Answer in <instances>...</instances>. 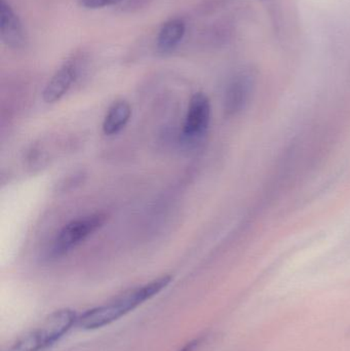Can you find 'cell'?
Masks as SVG:
<instances>
[{"label":"cell","instance_id":"7a4b0ae2","mask_svg":"<svg viewBox=\"0 0 350 351\" xmlns=\"http://www.w3.org/2000/svg\"><path fill=\"white\" fill-rule=\"evenodd\" d=\"M78 315L73 309H58L47 315L38 325L18 336L3 351L49 350L72 328L77 327Z\"/></svg>","mask_w":350,"mask_h":351},{"label":"cell","instance_id":"9c48e42d","mask_svg":"<svg viewBox=\"0 0 350 351\" xmlns=\"http://www.w3.org/2000/svg\"><path fill=\"white\" fill-rule=\"evenodd\" d=\"M132 117V107L125 100L116 101L111 105L103 121L105 135L113 136L125 129Z\"/></svg>","mask_w":350,"mask_h":351},{"label":"cell","instance_id":"52a82bcc","mask_svg":"<svg viewBox=\"0 0 350 351\" xmlns=\"http://www.w3.org/2000/svg\"><path fill=\"white\" fill-rule=\"evenodd\" d=\"M0 31L2 40L8 47L12 49L24 47L26 41L24 29L18 16L5 0L0 2Z\"/></svg>","mask_w":350,"mask_h":351},{"label":"cell","instance_id":"8992f818","mask_svg":"<svg viewBox=\"0 0 350 351\" xmlns=\"http://www.w3.org/2000/svg\"><path fill=\"white\" fill-rule=\"evenodd\" d=\"M78 65L75 60H69L51 76L42 93V99L47 104L61 100L73 86L78 77Z\"/></svg>","mask_w":350,"mask_h":351},{"label":"cell","instance_id":"6da1fadb","mask_svg":"<svg viewBox=\"0 0 350 351\" xmlns=\"http://www.w3.org/2000/svg\"><path fill=\"white\" fill-rule=\"evenodd\" d=\"M171 282L172 276H162L151 282L125 291L107 302L88 309L78 315L77 327L90 331L111 325L160 294Z\"/></svg>","mask_w":350,"mask_h":351},{"label":"cell","instance_id":"5b68a950","mask_svg":"<svg viewBox=\"0 0 350 351\" xmlns=\"http://www.w3.org/2000/svg\"><path fill=\"white\" fill-rule=\"evenodd\" d=\"M255 80L248 71L240 72L228 84L224 96V111L228 117L242 112L250 102Z\"/></svg>","mask_w":350,"mask_h":351},{"label":"cell","instance_id":"ba28073f","mask_svg":"<svg viewBox=\"0 0 350 351\" xmlns=\"http://www.w3.org/2000/svg\"><path fill=\"white\" fill-rule=\"evenodd\" d=\"M186 31V25L181 19H172L164 23L158 32L156 49L162 55H168L176 49L182 41Z\"/></svg>","mask_w":350,"mask_h":351},{"label":"cell","instance_id":"3957f363","mask_svg":"<svg viewBox=\"0 0 350 351\" xmlns=\"http://www.w3.org/2000/svg\"><path fill=\"white\" fill-rule=\"evenodd\" d=\"M106 216L94 214L71 221L63 227L51 243L49 256L53 259L67 255L104 224Z\"/></svg>","mask_w":350,"mask_h":351},{"label":"cell","instance_id":"30bf717a","mask_svg":"<svg viewBox=\"0 0 350 351\" xmlns=\"http://www.w3.org/2000/svg\"><path fill=\"white\" fill-rule=\"evenodd\" d=\"M121 1L123 0H78L82 8H90V10L114 5Z\"/></svg>","mask_w":350,"mask_h":351},{"label":"cell","instance_id":"277c9868","mask_svg":"<svg viewBox=\"0 0 350 351\" xmlns=\"http://www.w3.org/2000/svg\"><path fill=\"white\" fill-rule=\"evenodd\" d=\"M211 123V103L203 93L191 97L183 123V139L187 142L201 140L207 133Z\"/></svg>","mask_w":350,"mask_h":351},{"label":"cell","instance_id":"8fae6325","mask_svg":"<svg viewBox=\"0 0 350 351\" xmlns=\"http://www.w3.org/2000/svg\"><path fill=\"white\" fill-rule=\"evenodd\" d=\"M197 341H191L189 343H187L186 346H183L182 348H180L178 351H195V348H197Z\"/></svg>","mask_w":350,"mask_h":351}]
</instances>
